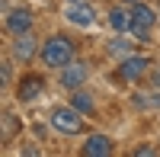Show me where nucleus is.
Segmentation results:
<instances>
[{
  "mask_svg": "<svg viewBox=\"0 0 160 157\" xmlns=\"http://www.w3.org/2000/svg\"><path fill=\"white\" fill-rule=\"evenodd\" d=\"M71 58H74V48H71L68 38H61V35L48 38L42 45V61L48 68H64V64H71Z\"/></svg>",
  "mask_w": 160,
  "mask_h": 157,
  "instance_id": "obj_1",
  "label": "nucleus"
},
{
  "mask_svg": "<svg viewBox=\"0 0 160 157\" xmlns=\"http://www.w3.org/2000/svg\"><path fill=\"white\" fill-rule=\"evenodd\" d=\"M154 26H157V13L151 10V7H144V3H138L135 10H131V35L135 38H151V32H154Z\"/></svg>",
  "mask_w": 160,
  "mask_h": 157,
  "instance_id": "obj_2",
  "label": "nucleus"
},
{
  "mask_svg": "<svg viewBox=\"0 0 160 157\" xmlns=\"http://www.w3.org/2000/svg\"><path fill=\"white\" fill-rule=\"evenodd\" d=\"M51 125L58 128L64 135H77L80 128H83V119H80V109L77 106H61L51 112Z\"/></svg>",
  "mask_w": 160,
  "mask_h": 157,
  "instance_id": "obj_3",
  "label": "nucleus"
},
{
  "mask_svg": "<svg viewBox=\"0 0 160 157\" xmlns=\"http://www.w3.org/2000/svg\"><path fill=\"white\" fill-rule=\"evenodd\" d=\"M144 71H148V58H125L122 68H118V77L122 80H138Z\"/></svg>",
  "mask_w": 160,
  "mask_h": 157,
  "instance_id": "obj_4",
  "label": "nucleus"
},
{
  "mask_svg": "<svg viewBox=\"0 0 160 157\" xmlns=\"http://www.w3.org/2000/svg\"><path fill=\"white\" fill-rule=\"evenodd\" d=\"M93 16H96V13H93V7H87L83 0H74V3L68 7V19L77 23V26H90Z\"/></svg>",
  "mask_w": 160,
  "mask_h": 157,
  "instance_id": "obj_5",
  "label": "nucleus"
},
{
  "mask_svg": "<svg viewBox=\"0 0 160 157\" xmlns=\"http://www.w3.org/2000/svg\"><path fill=\"white\" fill-rule=\"evenodd\" d=\"M29 26H32V13L29 10H16V13H10V19H7V29L16 32V35H22Z\"/></svg>",
  "mask_w": 160,
  "mask_h": 157,
  "instance_id": "obj_6",
  "label": "nucleus"
},
{
  "mask_svg": "<svg viewBox=\"0 0 160 157\" xmlns=\"http://www.w3.org/2000/svg\"><path fill=\"white\" fill-rule=\"evenodd\" d=\"M32 51H35V38L32 35H16V42H13V55L16 58H22V61H29L32 58Z\"/></svg>",
  "mask_w": 160,
  "mask_h": 157,
  "instance_id": "obj_7",
  "label": "nucleus"
},
{
  "mask_svg": "<svg viewBox=\"0 0 160 157\" xmlns=\"http://www.w3.org/2000/svg\"><path fill=\"white\" fill-rule=\"evenodd\" d=\"M112 148H109V138H102V135H93L90 141H87V148H83V154L87 157H106Z\"/></svg>",
  "mask_w": 160,
  "mask_h": 157,
  "instance_id": "obj_8",
  "label": "nucleus"
},
{
  "mask_svg": "<svg viewBox=\"0 0 160 157\" xmlns=\"http://www.w3.org/2000/svg\"><path fill=\"white\" fill-rule=\"evenodd\" d=\"M42 77H26V80L19 84V99H32V96H38L42 93Z\"/></svg>",
  "mask_w": 160,
  "mask_h": 157,
  "instance_id": "obj_9",
  "label": "nucleus"
},
{
  "mask_svg": "<svg viewBox=\"0 0 160 157\" xmlns=\"http://www.w3.org/2000/svg\"><path fill=\"white\" fill-rule=\"evenodd\" d=\"M83 77H87V71H83V64H74V68H68L64 64V87H77V84H83Z\"/></svg>",
  "mask_w": 160,
  "mask_h": 157,
  "instance_id": "obj_10",
  "label": "nucleus"
},
{
  "mask_svg": "<svg viewBox=\"0 0 160 157\" xmlns=\"http://www.w3.org/2000/svg\"><path fill=\"white\" fill-rule=\"evenodd\" d=\"M112 29L115 32H131V13H125V10H112Z\"/></svg>",
  "mask_w": 160,
  "mask_h": 157,
  "instance_id": "obj_11",
  "label": "nucleus"
},
{
  "mask_svg": "<svg viewBox=\"0 0 160 157\" xmlns=\"http://www.w3.org/2000/svg\"><path fill=\"white\" fill-rule=\"evenodd\" d=\"M135 106L138 109H160V93H154V96H135Z\"/></svg>",
  "mask_w": 160,
  "mask_h": 157,
  "instance_id": "obj_12",
  "label": "nucleus"
},
{
  "mask_svg": "<svg viewBox=\"0 0 160 157\" xmlns=\"http://www.w3.org/2000/svg\"><path fill=\"white\" fill-rule=\"evenodd\" d=\"M71 106H77L80 112H90V109H93V99H90L87 93H74V103H71Z\"/></svg>",
  "mask_w": 160,
  "mask_h": 157,
  "instance_id": "obj_13",
  "label": "nucleus"
},
{
  "mask_svg": "<svg viewBox=\"0 0 160 157\" xmlns=\"http://www.w3.org/2000/svg\"><path fill=\"white\" fill-rule=\"evenodd\" d=\"M112 51H115V55H122V51L128 55V42H122V38H118V42H112Z\"/></svg>",
  "mask_w": 160,
  "mask_h": 157,
  "instance_id": "obj_14",
  "label": "nucleus"
},
{
  "mask_svg": "<svg viewBox=\"0 0 160 157\" xmlns=\"http://www.w3.org/2000/svg\"><path fill=\"white\" fill-rule=\"evenodd\" d=\"M10 132H13V122H10V115H7V122H3V138H10Z\"/></svg>",
  "mask_w": 160,
  "mask_h": 157,
  "instance_id": "obj_15",
  "label": "nucleus"
},
{
  "mask_svg": "<svg viewBox=\"0 0 160 157\" xmlns=\"http://www.w3.org/2000/svg\"><path fill=\"white\" fill-rule=\"evenodd\" d=\"M128 3H138V0H128Z\"/></svg>",
  "mask_w": 160,
  "mask_h": 157,
  "instance_id": "obj_16",
  "label": "nucleus"
}]
</instances>
